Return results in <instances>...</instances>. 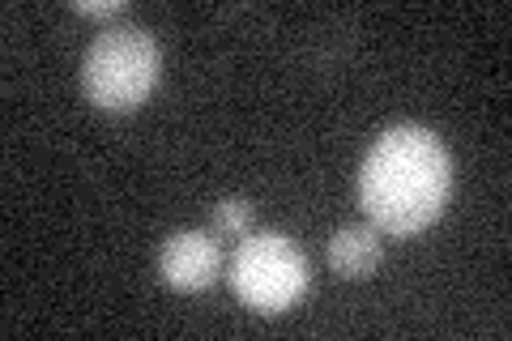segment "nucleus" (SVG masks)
<instances>
[{
    "label": "nucleus",
    "mask_w": 512,
    "mask_h": 341,
    "mask_svg": "<svg viewBox=\"0 0 512 341\" xmlns=\"http://www.w3.org/2000/svg\"><path fill=\"white\" fill-rule=\"evenodd\" d=\"M252 231V205L244 197H227L214 209V235L218 239H244Z\"/></svg>",
    "instance_id": "nucleus-6"
},
{
    "label": "nucleus",
    "mask_w": 512,
    "mask_h": 341,
    "mask_svg": "<svg viewBox=\"0 0 512 341\" xmlns=\"http://www.w3.org/2000/svg\"><path fill=\"white\" fill-rule=\"evenodd\" d=\"M329 265L346 282L372 278L380 265V231L376 226H363V222L342 226V231L329 239Z\"/></svg>",
    "instance_id": "nucleus-5"
},
{
    "label": "nucleus",
    "mask_w": 512,
    "mask_h": 341,
    "mask_svg": "<svg viewBox=\"0 0 512 341\" xmlns=\"http://www.w3.org/2000/svg\"><path fill=\"white\" fill-rule=\"evenodd\" d=\"M231 290L244 299L252 312L278 316L295 307L308 290V261L286 235L278 231H248L244 243L231 256Z\"/></svg>",
    "instance_id": "nucleus-3"
},
{
    "label": "nucleus",
    "mask_w": 512,
    "mask_h": 341,
    "mask_svg": "<svg viewBox=\"0 0 512 341\" xmlns=\"http://www.w3.org/2000/svg\"><path fill=\"white\" fill-rule=\"evenodd\" d=\"M158 73H163L158 39L150 30L120 22V26L99 30V39L86 47L82 90L103 111H133L154 94Z\"/></svg>",
    "instance_id": "nucleus-2"
},
{
    "label": "nucleus",
    "mask_w": 512,
    "mask_h": 341,
    "mask_svg": "<svg viewBox=\"0 0 512 341\" xmlns=\"http://www.w3.org/2000/svg\"><path fill=\"white\" fill-rule=\"evenodd\" d=\"M158 273L171 290H205L218 282L222 273V248L214 231H175L163 248H158Z\"/></svg>",
    "instance_id": "nucleus-4"
},
{
    "label": "nucleus",
    "mask_w": 512,
    "mask_h": 341,
    "mask_svg": "<svg viewBox=\"0 0 512 341\" xmlns=\"http://www.w3.org/2000/svg\"><path fill=\"white\" fill-rule=\"evenodd\" d=\"M453 184L448 150L419 124H393L359 167V205L376 231L414 235L440 218Z\"/></svg>",
    "instance_id": "nucleus-1"
},
{
    "label": "nucleus",
    "mask_w": 512,
    "mask_h": 341,
    "mask_svg": "<svg viewBox=\"0 0 512 341\" xmlns=\"http://www.w3.org/2000/svg\"><path fill=\"white\" fill-rule=\"evenodd\" d=\"M73 9L82 13V18H120L128 9V0H77Z\"/></svg>",
    "instance_id": "nucleus-7"
}]
</instances>
